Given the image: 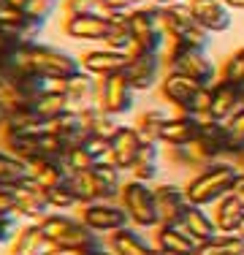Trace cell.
<instances>
[{
	"mask_svg": "<svg viewBox=\"0 0 244 255\" xmlns=\"http://www.w3.org/2000/svg\"><path fill=\"white\" fill-rule=\"evenodd\" d=\"M239 177H242V171L234 160H220V163H212V166H204L201 171H195L187 179V185H185L187 201L195 206L212 209L220 198L234 193Z\"/></svg>",
	"mask_w": 244,
	"mask_h": 255,
	"instance_id": "1",
	"label": "cell"
},
{
	"mask_svg": "<svg viewBox=\"0 0 244 255\" xmlns=\"http://www.w3.org/2000/svg\"><path fill=\"white\" fill-rule=\"evenodd\" d=\"M41 231L52 247H84V250L103 247V236L95 234L79 215L68 212H49L41 220Z\"/></svg>",
	"mask_w": 244,
	"mask_h": 255,
	"instance_id": "2",
	"label": "cell"
},
{
	"mask_svg": "<svg viewBox=\"0 0 244 255\" xmlns=\"http://www.w3.org/2000/svg\"><path fill=\"white\" fill-rule=\"evenodd\" d=\"M19 65L44 79H68L82 71L79 57H73L65 49H57L52 44H44V41L19 46Z\"/></svg>",
	"mask_w": 244,
	"mask_h": 255,
	"instance_id": "3",
	"label": "cell"
},
{
	"mask_svg": "<svg viewBox=\"0 0 244 255\" xmlns=\"http://www.w3.org/2000/svg\"><path fill=\"white\" fill-rule=\"evenodd\" d=\"M127 16H130V33H133L130 54H163L168 38L160 25V5L144 3L138 8H133Z\"/></svg>",
	"mask_w": 244,
	"mask_h": 255,
	"instance_id": "4",
	"label": "cell"
},
{
	"mask_svg": "<svg viewBox=\"0 0 244 255\" xmlns=\"http://www.w3.org/2000/svg\"><path fill=\"white\" fill-rule=\"evenodd\" d=\"M160 25L166 30V38L174 44H187L195 49H206L212 44V33L201 27V22L193 16L187 3H176L160 8Z\"/></svg>",
	"mask_w": 244,
	"mask_h": 255,
	"instance_id": "5",
	"label": "cell"
},
{
	"mask_svg": "<svg viewBox=\"0 0 244 255\" xmlns=\"http://www.w3.org/2000/svg\"><path fill=\"white\" fill-rule=\"evenodd\" d=\"M163 63H166L168 71H179V74L190 76L198 84H215L220 79V71L209 60L206 49H195V46H187V44L168 41L166 49H163Z\"/></svg>",
	"mask_w": 244,
	"mask_h": 255,
	"instance_id": "6",
	"label": "cell"
},
{
	"mask_svg": "<svg viewBox=\"0 0 244 255\" xmlns=\"http://www.w3.org/2000/svg\"><path fill=\"white\" fill-rule=\"evenodd\" d=\"M120 204L130 217V226L141 231H155L160 226L157 215V201H155V185H146L138 179H125L120 193Z\"/></svg>",
	"mask_w": 244,
	"mask_h": 255,
	"instance_id": "7",
	"label": "cell"
},
{
	"mask_svg": "<svg viewBox=\"0 0 244 255\" xmlns=\"http://www.w3.org/2000/svg\"><path fill=\"white\" fill-rule=\"evenodd\" d=\"M187 152L193 157V168L201 171L204 166L220 160H231V136H228V125L225 123H215L206 120L201 128L198 138L193 144H187Z\"/></svg>",
	"mask_w": 244,
	"mask_h": 255,
	"instance_id": "8",
	"label": "cell"
},
{
	"mask_svg": "<svg viewBox=\"0 0 244 255\" xmlns=\"http://www.w3.org/2000/svg\"><path fill=\"white\" fill-rule=\"evenodd\" d=\"M95 103L101 109H106L114 117H125L136 106V90L125 79V74H114L106 79H98V98Z\"/></svg>",
	"mask_w": 244,
	"mask_h": 255,
	"instance_id": "9",
	"label": "cell"
},
{
	"mask_svg": "<svg viewBox=\"0 0 244 255\" xmlns=\"http://www.w3.org/2000/svg\"><path fill=\"white\" fill-rule=\"evenodd\" d=\"M44 141H46V128H16V125H5L3 133H0V147L8 149L11 155L22 157L24 163H33L35 157L46 155Z\"/></svg>",
	"mask_w": 244,
	"mask_h": 255,
	"instance_id": "10",
	"label": "cell"
},
{
	"mask_svg": "<svg viewBox=\"0 0 244 255\" xmlns=\"http://www.w3.org/2000/svg\"><path fill=\"white\" fill-rule=\"evenodd\" d=\"M76 215L82 217L95 234H101L103 239H106L109 234H114V231L130 226V217H127V212L122 209L120 201H93L87 206H79Z\"/></svg>",
	"mask_w": 244,
	"mask_h": 255,
	"instance_id": "11",
	"label": "cell"
},
{
	"mask_svg": "<svg viewBox=\"0 0 244 255\" xmlns=\"http://www.w3.org/2000/svg\"><path fill=\"white\" fill-rule=\"evenodd\" d=\"M198 90H201V84L193 82L190 76L179 74V71H166L160 79V84H157L160 98L182 114L193 112V101H195V95H198Z\"/></svg>",
	"mask_w": 244,
	"mask_h": 255,
	"instance_id": "12",
	"label": "cell"
},
{
	"mask_svg": "<svg viewBox=\"0 0 244 255\" xmlns=\"http://www.w3.org/2000/svg\"><path fill=\"white\" fill-rule=\"evenodd\" d=\"M163 54H127L125 65V79L133 84L136 93H146V90L157 87L163 79Z\"/></svg>",
	"mask_w": 244,
	"mask_h": 255,
	"instance_id": "13",
	"label": "cell"
},
{
	"mask_svg": "<svg viewBox=\"0 0 244 255\" xmlns=\"http://www.w3.org/2000/svg\"><path fill=\"white\" fill-rule=\"evenodd\" d=\"M112 19L103 11H87V14L63 16V33L73 41H106Z\"/></svg>",
	"mask_w": 244,
	"mask_h": 255,
	"instance_id": "14",
	"label": "cell"
},
{
	"mask_svg": "<svg viewBox=\"0 0 244 255\" xmlns=\"http://www.w3.org/2000/svg\"><path fill=\"white\" fill-rule=\"evenodd\" d=\"M49 212H52V206H49L46 190L33 177L16 185V206H14L16 217H22L27 223H41Z\"/></svg>",
	"mask_w": 244,
	"mask_h": 255,
	"instance_id": "15",
	"label": "cell"
},
{
	"mask_svg": "<svg viewBox=\"0 0 244 255\" xmlns=\"http://www.w3.org/2000/svg\"><path fill=\"white\" fill-rule=\"evenodd\" d=\"M84 174H87L95 201H120L122 185H125V171L122 168H117L112 160H101L98 166H93Z\"/></svg>",
	"mask_w": 244,
	"mask_h": 255,
	"instance_id": "16",
	"label": "cell"
},
{
	"mask_svg": "<svg viewBox=\"0 0 244 255\" xmlns=\"http://www.w3.org/2000/svg\"><path fill=\"white\" fill-rule=\"evenodd\" d=\"M155 201H157L160 226H182L185 212L190 206L185 187L174 185V182H160V185H155Z\"/></svg>",
	"mask_w": 244,
	"mask_h": 255,
	"instance_id": "17",
	"label": "cell"
},
{
	"mask_svg": "<svg viewBox=\"0 0 244 255\" xmlns=\"http://www.w3.org/2000/svg\"><path fill=\"white\" fill-rule=\"evenodd\" d=\"M141 147H144V138L138 136L136 125H120L117 133L109 138V160L122 171H130Z\"/></svg>",
	"mask_w": 244,
	"mask_h": 255,
	"instance_id": "18",
	"label": "cell"
},
{
	"mask_svg": "<svg viewBox=\"0 0 244 255\" xmlns=\"http://www.w3.org/2000/svg\"><path fill=\"white\" fill-rule=\"evenodd\" d=\"M82 63V71H87L90 76L95 79H106L114 74H122L127 65V54L117 52V49H109V46H98V49H90L79 57Z\"/></svg>",
	"mask_w": 244,
	"mask_h": 255,
	"instance_id": "19",
	"label": "cell"
},
{
	"mask_svg": "<svg viewBox=\"0 0 244 255\" xmlns=\"http://www.w3.org/2000/svg\"><path fill=\"white\" fill-rule=\"evenodd\" d=\"M244 106V95L242 87L234 82H225V79H217L215 82V93H212V106H209V117L215 123H228L236 112Z\"/></svg>",
	"mask_w": 244,
	"mask_h": 255,
	"instance_id": "20",
	"label": "cell"
},
{
	"mask_svg": "<svg viewBox=\"0 0 244 255\" xmlns=\"http://www.w3.org/2000/svg\"><path fill=\"white\" fill-rule=\"evenodd\" d=\"M193 16L201 22V27H206L212 35L225 33L234 25V11L223 3V0H187Z\"/></svg>",
	"mask_w": 244,
	"mask_h": 255,
	"instance_id": "21",
	"label": "cell"
},
{
	"mask_svg": "<svg viewBox=\"0 0 244 255\" xmlns=\"http://www.w3.org/2000/svg\"><path fill=\"white\" fill-rule=\"evenodd\" d=\"M71 166L63 155H41L30 163V177L38 182L44 190L49 187H60L71 179Z\"/></svg>",
	"mask_w": 244,
	"mask_h": 255,
	"instance_id": "22",
	"label": "cell"
},
{
	"mask_svg": "<svg viewBox=\"0 0 244 255\" xmlns=\"http://www.w3.org/2000/svg\"><path fill=\"white\" fill-rule=\"evenodd\" d=\"M206 120L195 117V114H171L166 128H163V147H187L198 138L201 128H204Z\"/></svg>",
	"mask_w": 244,
	"mask_h": 255,
	"instance_id": "23",
	"label": "cell"
},
{
	"mask_svg": "<svg viewBox=\"0 0 244 255\" xmlns=\"http://www.w3.org/2000/svg\"><path fill=\"white\" fill-rule=\"evenodd\" d=\"M106 247L114 255H152L155 253V242L149 236H144V231L136 226H125L114 231V234H109Z\"/></svg>",
	"mask_w": 244,
	"mask_h": 255,
	"instance_id": "24",
	"label": "cell"
},
{
	"mask_svg": "<svg viewBox=\"0 0 244 255\" xmlns=\"http://www.w3.org/2000/svg\"><path fill=\"white\" fill-rule=\"evenodd\" d=\"M152 242H155V247L176 255H198L201 250V245L182 226H157L152 231Z\"/></svg>",
	"mask_w": 244,
	"mask_h": 255,
	"instance_id": "25",
	"label": "cell"
},
{
	"mask_svg": "<svg viewBox=\"0 0 244 255\" xmlns=\"http://www.w3.org/2000/svg\"><path fill=\"white\" fill-rule=\"evenodd\" d=\"M71 171H90L93 166H98L101 160H109V138H98V136H90L82 147L71 149L65 155Z\"/></svg>",
	"mask_w": 244,
	"mask_h": 255,
	"instance_id": "26",
	"label": "cell"
},
{
	"mask_svg": "<svg viewBox=\"0 0 244 255\" xmlns=\"http://www.w3.org/2000/svg\"><path fill=\"white\" fill-rule=\"evenodd\" d=\"M182 228H185L187 234L198 242V245H206V242H212L215 236H220L212 212L206 209V206H195V204L187 206L185 220H182Z\"/></svg>",
	"mask_w": 244,
	"mask_h": 255,
	"instance_id": "27",
	"label": "cell"
},
{
	"mask_svg": "<svg viewBox=\"0 0 244 255\" xmlns=\"http://www.w3.org/2000/svg\"><path fill=\"white\" fill-rule=\"evenodd\" d=\"M8 247H11V255H46L52 245L41 231V223H24Z\"/></svg>",
	"mask_w": 244,
	"mask_h": 255,
	"instance_id": "28",
	"label": "cell"
},
{
	"mask_svg": "<svg viewBox=\"0 0 244 255\" xmlns=\"http://www.w3.org/2000/svg\"><path fill=\"white\" fill-rule=\"evenodd\" d=\"M212 217H215V226L220 234H239V228L244 223V204L231 193V196L220 198L212 206Z\"/></svg>",
	"mask_w": 244,
	"mask_h": 255,
	"instance_id": "29",
	"label": "cell"
},
{
	"mask_svg": "<svg viewBox=\"0 0 244 255\" xmlns=\"http://www.w3.org/2000/svg\"><path fill=\"white\" fill-rule=\"evenodd\" d=\"M63 90H65V98L71 101L73 109L90 106L98 98V79L90 76L87 71H79V74L63 79Z\"/></svg>",
	"mask_w": 244,
	"mask_h": 255,
	"instance_id": "30",
	"label": "cell"
},
{
	"mask_svg": "<svg viewBox=\"0 0 244 255\" xmlns=\"http://www.w3.org/2000/svg\"><path fill=\"white\" fill-rule=\"evenodd\" d=\"M82 114V125L87 128L90 136H98V138H112L120 128V117L109 114L106 109H101L98 103H90V106H82L79 109Z\"/></svg>",
	"mask_w": 244,
	"mask_h": 255,
	"instance_id": "31",
	"label": "cell"
},
{
	"mask_svg": "<svg viewBox=\"0 0 244 255\" xmlns=\"http://www.w3.org/2000/svg\"><path fill=\"white\" fill-rule=\"evenodd\" d=\"M171 114L163 112V109H146V112H141L136 117V130L138 136L144 138L146 144H163V128H166Z\"/></svg>",
	"mask_w": 244,
	"mask_h": 255,
	"instance_id": "32",
	"label": "cell"
},
{
	"mask_svg": "<svg viewBox=\"0 0 244 255\" xmlns=\"http://www.w3.org/2000/svg\"><path fill=\"white\" fill-rule=\"evenodd\" d=\"M127 14H130V11H127ZM127 14H109L112 27H109V35H106V41H103V46L130 54L133 33H130V16H127Z\"/></svg>",
	"mask_w": 244,
	"mask_h": 255,
	"instance_id": "33",
	"label": "cell"
},
{
	"mask_svg": "<svg viewBox=\"0 0 244 255\" xmlns=\"http://www.w3.org/2000/svg\"><path fill=\"white\" fill-rule=\"evenodd\" d=\"M24 179H30V163H24L22 157L0 147V182L3 185H19Z\"/></svg>",
	"mask_w": 244,
	"mask_h": 255,
	"instance_id": "34",
	"label": "cell"
},
{
	"mask_svg": "<svg viewBox=\"0 0 244 255\" xmlns=\"http://www.w3.org/2000/svg\"><path fill=\"white\" fill-rule=\"evenodd\" d=\"M19 71V44L11 38V33L0 25V74L8 82Z\"/></svg>",
	"mask_w": 244,
	"mask_h": 255,
	"instance_id": "35",
	"label": "cell"
},
{
	"mask_svg": "<svg viewBox=\"0 0 244 255\" xmlns=\"http://www.w3.org/2000/svg\"><path fill=\"white\" fill-rule=\"evenodd\" d=\"M198 255H244V236L242 234H220L212 242L201 245Z\"/></svg>",
	"mask_w": 244,
	"mask_h": 255,
	"instance_id": "36",
	"label": "cell"
},
{
	"mask_svg": "<svg viewBox=\"0 0 244 255\" xmlns=\"http://www.w3.org/2000/svg\"><path fill=\"white\" fill-rule=\"evenodd\" d=\"M46 198H49L52 212H76L79 209V198L73 196V190L68 187V182H65V185H60V187H49Z\"/></svg>",
	"mask_w": 244,
	"mask_h": 255,
	"instance_id": "37",
	"label": "cell"
},
{
	"mask_svg": "<svg viewBox=\"0 0 244 255\" xmlns=\"http://www.w3.org/2000/svg\"><path fill=\"white\" fill-rule=\"evenodd\" d=\"M220 79L234 82V84H239V87L244 84V46L236 49L223 65H220Z\"/></svg>",
	"mask_w": 244,
	"mask_h": 255,
	"instance_id": "38",
	"label": "cell"
},
{
	"mask_svg": "<svg viewBox=\"0 0 244 255\" xmlns=\"http://www.w3.org/2000/svg\"><path fill=\"white\" fill-rule=\"evenodd\" d=\"M19 220L22 217L11 215V212H0V245H11V239L16 236V231H19Z\"/></svg>",
	"mask_w": 244,
	"mask_h": 255,
	"instance_id": "39",
	"label": "cell"
},
{
	"mask_svg": "<svg viewBox=\"0 0 244 255\" xmlns=\"http://www.w3.org/2000/svg\"><path fill=\"white\" fill-rule=\"evenodd\" d=\"M63 5V0H30V8H27V14L30 16H35V19H49V16L54 14V11Z\"/></svg>",
	"mask_w": 244,
	"mask_h": 255,
	"instance_id": "40",
	"label": "cell"
},
{
	"mask_svg": "<svg viewBox=\"0 0 244 255\" xmlns=\"http://www.w3.org/2000/svg\"><path fill=\"white\" fill-rule=\"evenodd\" d=\"M87 11H101V0H63V16L87 14Z\"/></svg>",
	"mask_w": 244,
	"mask_h": 255,
	"instance_id": "41",
	"label": "cell"
},
{
	"mask_svg": "<svg viewBox=\"0 0 244 255\" xmlns=\"http://www.w3.org/2000/svg\"><path fill=\"white\" fill-rule=\"evenodd\" d=\"M130 179H138V182H146V185H155L157 179V163H136L130 168Z\"/></svg>",
	"mask_w": 244,
	"mask_h": 255,
	"instance_id": "42",
	"label": "cell"
},
{
	"mask_svg": "<svg viewBox=\"0 0 244 255\" xmlns=\"http://www.w3.org/2000/svg\"><path fill=\"white\" fill-rule=\"evenodd\" d=\"M14 206H16V185H3L0 182V212L14 215Z\"/></svg>",
	"mask_w": 244,
	"mask_h": 255,
	"instance_id": "43",
	"label": "cell"
},
{
	"mask_svg": "<svg viewBox=\"0 0 244 255\" xmlns=\"http://www.w3.org/2000/svg\"><path fill=\"white\" fill-rule=\"evenodd\" d=\"M101 250V247H98ZM95 250H84V247H49L46 255H93Z\"/></svg>",
	"mask_w": 244,
	"mask_h": 255,
	"instance_id": "44",
	"label": "cell"
},
{
	"mask_svg": "<svg viewBox=\"0 0 244 255\" xmlns=\"http://www.w3.org/2000/svg\"><path fill=\"white\" fill-rule=\"evenodd\" d=\"M3 5L16 8V11H27V8H30V0H3Z\"/></svg>",
	"mask_w": 244,
	"mask_h": 255,
	"instance_id": "45",
	"label": "cell"
},
{
	"mask_svg": "<svg viewBox=\"0 0 244 255\" xmlns=\"http://www.w3.org/2000/svg\"><path fill=\"white\" fill-rule=\"evenodd\" d=\"M5 123H8V106H5L3 101H0V133H3Z\"/></svg>",
	"mask_w": 244,
	"mask_h": 255,
	"instance_id": "46",
	"label": "cell"
},
{
	"mask_svg": "<svg viewBox=\"0 0 244 255\" xmlns=\"http://www.w3.org/2000/svg\"><path fill=\"white\" fill-rule=\"evenodd\" d=\"M234 196L239 198V201L244 204V174L239 177V182H236V187H234Z\"/></svg>",
	"mask_w": 244,
	"mask_h": 255,
	"instance_id": "47",
	"label": "cell"
},
{
	"mask_svg": "<svg viewBox=\"0 0 244 255\" xmlns=\"http://www.w3.org/2000/svg\"><path fill=\"white\" fill-rule=\"evenodd\" d=\"M231 11H244V0H223Z\"/></svg>",
	"mask_w": 244,
	"mask_h": 255,
	"instance_id": "48",
	"label": "cell"
},
{
	"mask_svg": "<svg viewBox=\"0 0 244 255\" xmlns=\"http://www.w3.org/2000/svg\"><path fill=\"white\" fill-rule=\"evenodd\" d=\"M149 3L160 5V8H166V5H176V3H187V0H149Z\"/></svg>",
	"mask_w": 244,
	"mask_h": 255,
	"instance_id": "49",
	"label": "cell"
},
{
	"mask_svg": "<svg viewBox=\"0 0 244 255\" xmlns=\"http://www.w3.org/2000/svg\"><path fill=\"white\" fill-rule=\"evenodd\" d=\"M234 163H236V166H239V171L244 174V152H242L239 157H236V160H234Z\"/></svg>",
	"mask_w": 244,
	"mask_h": 255,
	"instance_id": "50",
	"label": "cell"
},
{
	"mask_svg": "<svg viewBox=\"0 0 244 255\" xmlns=\"http://www.w3.org/2000/svg\"><path fill=\"white\" fill-rule=\"evenodd\" d=\"M93 255H114L112 250H109V247H101V250H95Z\"/></svg>",
	"mask_w": 244,
	"mask_h": 255,
	"instance_id": "51",
	"label": "cell"
},
{
	"mask_svg": "<svg viewBox=\"0 0 244 255\" xmlns=\"http://www.w3.org/2000/svg\"><path fill=\"white\" fill-rule=\"evenodd\" d=\"M152 255H176V253H168V250H160V247H155V253Z\"/></svg>",
	"mask_w": 244,
	"mask_h": 255,
	"instance_id": "52",
	"label": "cell"
},
{
	"mask_svg": "<svg viewBox=\"0 0 244 255\" xmlns=\"http://www.w3.org/2000/svg\"><path fill=\"white\" fill-rule=\"evenodd\" d=\"M239 234H242V236H244V223H242V228H239Z\"/></svg>",
	"mask_w": 244,
	"mask_h": 255,
	"instance_id": "53",
	"label": "cell"
},
{
	"mask_svg": "<svg viewBox=\"0 0 244 255\" xmlns=\"http://www.w3.org/2000/svg\"><path fill=\"white\" fill-rule=\"evenodd\" d=\"M0 5H3V0H0Z\"/></svg>",
	"mask_w": 244,
	"mask_h": 255,
	"instance_id": "54",
	"label": "cell"
}]
</instances>
